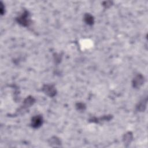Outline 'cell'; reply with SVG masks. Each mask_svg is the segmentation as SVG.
Instances as JSON below:
<instances>
[{
  "label": "cell",
  "mask_w": 148,
  "mask_h": 148,
  "mask_svg": "<svg viewBox=\"0 0 148 148\" xmlns=\"http://www.w3.org/2000/svg\"><path fill=\"white\" fill-rule=\"evenodd\" d=\"M133 140V135L131 133L128 132L127 133H126L125 135H124V141L125 143H130V142Z\"/></svg>",
  "instance_id": "cell-6"
},
{
  "label": "cell",
  "mask_w": 148,
  "mask_h": 148,
  "mask_svg": "<svg viewBox=\"0 0 148 148\" xmlns=\"http://www.w3.org/2000/svg\"><path fill=\"white\" fill-rule=\"evenodd\" d=\"M43 124V118L41 115H36L32 118L31 126L34 128H38Z\"/></svg>",
  "instance_id": "cell-2"
},
{
  "label": "cell",
  "mask_w": 148,
  "mask_h": 148,
  "mask_svg": "<svg viewBox=\"0 0 148 148\" xmlns=\"http://www.w3.org/2000/svg\"><path fill=\"white\" fill-rule=\"evenodd\" d=\"M146 101H143L140 103L139 105H138V106L137 107L138 111H144L145 108L146 107Z\"/></svg>",
  "instance_id": "cell-7"
},
{
  "label": "cell",
  "mask_w": 148,
  "mask_h": 148,
  "mask_svg": "<svg viewBox=\"0 0 148 148\" xmlns=\"http://www.w3.org/2000/svg\"><path fill=\"white\" fill-rule=\"evenodd\" d=\"M43 91L46 94L50 97H53L56 94V90L55 87H53L52 85H49V84L45 85L43 88Z\"/></svg>",
  "instance_id": "cell-3"
},
{
  "label": "cell",
  "mask_w": 148,
  "mask_h": 148,
  "mask_svg": "<svg viewBox=\"0 0 148 148\" xmlns=\"http://www.w3.org/2000/svg\"><path fill=\"white\" fill-rule=\"evenodd\" d=\"M84 19L87 24L93 25L94 24V18L92 15H90V14L86 13V15H84Z\"/></svg>",
  "instance_id": "cell-5"
},
{
  "label": "cell",
  "mask_w": 148,
  "mask_h": 148,
  "mask_svg": "<svg viewBox=\"0 0 148 148\" xmlns=\"http://www.w3.org/2000/svg\"><path fill=\"white\" fill-rule=\"evenodd\" d=\"M104 4H103V5H104L105 8H108V7H109L111 5V4H112V2L111 1H105L104 2Z\"/></svg>",
  "instance_id": "cell-9"
},
{
  "label": "cell",
  "mask_w": 148,
  "mask_h": 148,
  "mask_svg": "<svg viewBox=\"0 0 148 148\" xmlns=\"http://www.w3.org/2000/svg\"><path fill=\"white\" fill-rule=\"evenodd\" d=\"M1 15H3V13H4V8L3 7V4H2V3L1 2Z\"/></svg>",
  "instance_id": "cell-10"
},
{
  "label": "cell",
  "mask_w": 148,
  "mask_h": 148,
  "mask_svg": "<svg viewBox=\"0 0 148 148\" xmlns=\"http://www.w3.org/2000/svg\"><path fill=\"white\" fill-rule=\"evenodd\" d=\"M144 77H143L142 75L139 74L136 76L133 80V86L134 88H138L143 84Z\"/></svg>",
  "instance_id": "cell-4"
},
{
  "label": "cell",
  "mask_w": 148,
  "mask_h": 148,
  "mask_svg": "<svg viewBox=\"0 0 148 148\" xmlns=\"http://www.w3.org/2000/svg\"><path fill=\"white\" fill-rule=\"evenodd\" d=\"M76 107L78 110L83 111V110H84V109H85L86 106L83 103H77L76 105Z\"/></svg>",
  "instance_id": "cell-8"
},
{
  "label": "cell",
  "mask_w": 148,
  "mask_h": 148,
  "mask_svg": "<svg viewBox=\"0 0 148 148\" xmlns=\"http://www.w3.org/2000/svg\"><path fill=\"white\" fill-rule=\"evenodd\" d=\"M29 12L24 11L22 15L17 18L18 22L23 26H28L30 24V19H29Z\"/></svg>",
  "instance_id": "cell-1"
}]
</instances>
